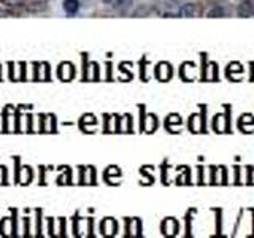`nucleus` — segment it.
<instances>
[{
  "label": "nucleus",
  "instance_id": "1",
  "mask_svg": "<svg viewBox=\"0 0 254 238\" xmlns=\"http://www.w3.org/2000/svg\"><path fill=\"white\" fill-rule=\"evenodd\" d=\"M237 14L242 18H250L254 14V0H242L237 6Z\"/></svg>",
  "mask_w": 254,
  "mask_h": 238
},
{
  "label": "nucleus",
  "instance_id": "2",
  "mask_svg": "<svg viewBox=\"0 0 254 238\" xmlns=\"http://www.w3.org/2000/svg\"><path fill=\"white\" fill-rule=\"evenodd\" d=\"M80 10V2L78 0H64V11L67 14H75Z\"/></svg>",
  "mask_w": 254,
  "mask_h": 238
},
{
  "label": "nucleus",
  "instance_id": "3",
  "mask_svg": "<svg viewBox=\"0 0 254 238\" xmlns=\"http://www.w3.org/2000/svg\"><path fill=\"white\" fill-rule=\"evenodd\" d=\"M180 13L183 14V16L191 18V16H194V14L197 13V8H196V5H194V3H186V5H183V6H181Z\"/></svg>",
  "mask_w": 254,
  "mask_h": 238
},
{
  "label": "nucleus",
  "instance_id": "4",
  "mask_svg": "<svg viewBox=\"0 0 254 238\" xmlns=\"http://www.w3.org/2000/svg\"><path fill=\"white\" fill-rule=\"evenodd\" d=\"M105 2L116 6V8H126V6H129L132 3V0H105Z\"/></svg>",
  "mask_w": 254,
  "mask_h": 238
},
{
  "label": "nucleus",
  "instance_id": "5",
  "mask_svg": "<svg viewBox=\"0 0 254 238\" xmlns=\"http://www.w3.org/2000/svg\"><path fill=\"white\" fill-rule=\"evenodd\" d=\"M44 8H46L44 2H31L26 6V10H29V11H42Z\"/></svg>",
  "mask_w": 254,
  "mask_h": 238
},
{
  "label": "nucleus",
  "instance_id": "6",
  "mask_svg": "<svg viewBox=\"0 0 254 238\" xmlns=\"http://www.w3.org/2000/svg\"><path fill=\"white\" fill-rule=\"evenodd\" d=\"M224 14V10L221 8V6H214V8H212L210 11H208V16L210 18H218V16H222Z\"/></svg>",
  "mask_w": 254,
  "mask_h": 238
},
{
  "label": "nucleus",
  "instance_id": "7",
  "mask_svg": "<svg viewBox=\"0 0 254 238\" xmlns=\"http://www.w3.org/2000/svg\"><path fill=\"white\" fill-rule=\"evenodd\" d=\"M22 0H0V3H3L6 6H13V5H19Z\"/></svg>",
  "mask_w": 254,
  "mask_h": 238
}]
</instances>
